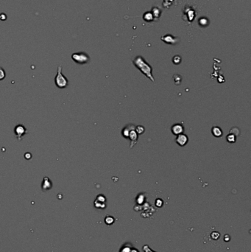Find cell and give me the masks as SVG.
<instances>
[{
	"label": "cell",
	"mask_w": 251,
	"mask_h": 252,
	"mask_svg": "<svg viewBox=\"0 0 251 252\" xmlns=\"http://www.w3.org/2000/svg\"><path fill=\"white\" fill-rule=\"evenodd\" d=\"M133 128H135V127L134 126H133V125H129V126H127L126 127H125V128H123V130L122 131V136L125 138H126V139H128V134H129L130 130L133 129Z\"/></svg>",
	"instance_id": "10"
},
{
	"label": "cell",
	"mask_w": 251,
	"mask_h": 252,
	"mask_svg": "<svg viewBox=\"0 0 251 252\" xmlns=\"http://www.w3.org/2000/svg\"><path fill=\"white\" fill-rule=\"evenodd\" d=\"M226 139L229 143H234L237 140V138H236V135H234L233 133H230L226 136Z\"/></svg>",
	"instance_id": "17"
},
{
	"label": "cell",
	"mask_w": 251,
	"mask_h": 252,
	"mask_svg": "<svg viewBox=\"0 0 251 252\" xmlns=\"http://www.w3.org/2000/svg\"><path fill=\"white\" fill-rule=\"evenodd\" d=\"M152 14H153V17L154 18H159L161 14V11L159 8H153V10H152Z\"/></svg>",
	"instance_id": "15"
},
{
	"label": "cell",
	"mask_w": 251,
	"mask_h": 252,
	"mask_svg": "<svg viewBox=\"0 0 251 252\" xmlns=\"http://www.w3.org/2000/svg\"><path fill=\"white\" fill-rule=\"evenodd\" d=\"M54 83H55L56 86L57 88L63 89L68 86L69 85V80L67 77L64 76L62 73V67L59 66L57 67V75L54 77Z\"/></svg>",
	"instance_id": "2"
},
{
	"label": "cell",
	"mask_w": 251,
	"mask_h": 252,
	"mask_svg": "<svg viewBox=\"0 0 251 252\" xmlns=\"http://www.w3.org/2000/svg\"><path fill=\"white\" fill-rule=\"evenodd\" d=\"M135 131L138 134H142L144 132V128L142 126H138L135 128Z\"/></svg>",
	"instance_id": "20"
},
{
	"label": "cell",
	"mask_w": 251,
	"mask_h": 252,
	"mask_svg": "<svg viewBox=\"0 0 251 252\" xmlns=\"http://www.w3.org/2000/svg\"><path fill=\"white\" fill-rule=\"evenodd\" d=\"M161 40H162L163 42L166 43V44L175 45V44H178V43L179 42L180 39H178V38L172 36L171 34H166V35L161 37Z\"/></svg>",
	"instance_id": "5"
},
{
	"label": "cell",
	"mask_w": 251,
	"mask_h": 252,
	"mask_svg": "<svg viewBox=\"0 0 251 252\" xmlns=\"http://www.w3.org/2000/svg\"><path fill=\"white\" fill-rule=\"evenodd\" d=\"M130 252H139L138 251V250L136 249V248H135L134 247H133V248H132V249H131V251Z\"/></svg>",
	"instance_id": "26"
},
{
	"label": "cell",
	"mask_w": 251,
	"mask_h": 252,
	"mask_svg": "<svg viewBox=\"0 0 251 252\" xmlns=\"http://www.w3.org/2000/svg\"><path fill=\"white\" fill-rule=\"evenodd\" d=\"M115 219L113 218L112 216H109V215H107L105 218V223L107 224V225H111L114 223Z\"/></svg>",
	"instance_id": "18"
},
{
	"label": "cell",
	"mask_w": 251,
	"mask_h": 252,
	"mask_svg": "<svg viewBox=\"0 0 251 252\" xmlns=\"http://www.w3.org/2000/svg\"><path fill=\"white\" fill-rule=\"evenodd\" d=\"M219 236H220V234L219 233V232H213L212 233H211V238L213 239V240H218V239H219Z\"/></svg>",
	"instance_id": "22"
},
{
	"label": "cell",
	"mask_w": 251,
	"mask_h": 252,
	"mask_svg": "<svg viewBox=\"0 0 251 252\" xmlns=\"http://www.w3.org/2000/svg\"><path fill=\"white\" fill-rule=\"evenodd\" d=\"M96 200L100 201H102V202H104V203H105V202H106V198H105L103 195H97Z\"/></svg>",
	"instance_id": "23"
},
{
	"label": "cell",
	"mask_w": 251,
	"mask_h": 252,
	"mask_svg": "<svg viewBox=\"0 0 251 252\" xmlns=\"http://www.w3.org/2000/svg\"><path fill=\"white\" fill-rule=\"evenodd\" d=\"M172 61L173 64H175V65H178V64L181 63V58L179 55H175V57H173Z\"/></svg>",
	"instance_id": "19"
},
{
	"label": "cell",
	"mask_w": 251,
	"mask_h": 252,
	"mask_svg": "<svg viewBox=\"0 0 251 252\" xmlns=\"http://www.w3.org/2000/svg\"><path fill=\"white\" fill-rule=\"evenodd\" d=\"M14 133L15 135H16V139L19 140V141H21V139H22V136L27 133V130L24 127V125L19 124L15 127Z\"/></svg>",
	"instance_id": "4"
},
{
	"label": "cell",
	"mask_w": 251,
	"mask_h": 252,
	"mask_svg": "<svg viewBox=\"0 0 251 252\" xmlns=\"http://www.w3.org/2000/svg\"><path fill=\"white\" fill-rule=\"evenodd\" d=\"M6 77V73L4 69L2 67H0V80H2L5 78Z\"/></svg>",
	"instance_id": "21"
},
{
	"label": "cell",
	"mask_w": 251,
	"mask_h": 252,
	"mask_svg": "<svg viewBox=\"0 0 251 252\" xmlns=\"http://www.w3.org/2000/svg\"><path fill=\"white\" fill-rule=\"evenodd\" d=\"M171 131L173 134L178 136V135L183 133V131H184V128H183V126H181V124H175L172 127Z\"/></svg>",
	"instance_id": "9"
},
{
	"label": "cell",
	"mask_w": 251,
	"mask_h": 252,
	"mask_svg": "<svg viewBox=\"0 0 251 252\" xmlns=\"http://www.w3.org/2000/svg\"><path fill=\"white\" fill-rule=\"evenodd\" d=\"M94 205L96 208L97 209H101V210H103V209H105L106 207V204L104 203V202L100 201L95 200V202H94Z\"/></svg>",
	"instance_id": "12"
},
{
	"label": "cell",
	"mask_w": 251,
	"mask_h": 252,
	"mask_svg": "<svg viewBox=\"0 0 251 252\" xmlns=\"http://www.w3.org/2000/svg\"><path fill=\"white\" fill-rule=\"evenodd\" d=\"M199 24L201 27H206L209 24V21L207 18L206 17H201L199 19Z\"/></svg>",
	"instance_id": "14"
},
{
	"label": "cell",
	"mask_w": 251,
	"mask_h": 252,
	"mask_svg": "<svg viewBox=\"0 0 251 252\" xmlns=\"http://www.w3.org/2000/svg\"><path fill=\"white\" fill-rule=\"evenodd\" d=\"M133 64H134V66L138 70L141 71L144 75H146L150 80L155 82L154 77L153 76V74H152V72H153L152 67L144 60L142 56L138 55L133 60Z\"/></svg>",
	"instance_id": "1"
},
{
	"label": "cell",
	"mask_w": 251,
	"mask_h": 252,
	"mask_svg": "<svg viewBox=\"0 0 251 252\" xmlns=\"http://www.w3.org/2000/svg\"><path fill=\"white\" fill-rule=\"evenodd\" d=\"M143 19L144 21H147V22H150V21H153V19H154V17H153V14H152L151 12H147V13H145L144 14Z\"/></svg>",
	"instance_id": "13"
},
{
	"label": "cell",
	"mask_w": 251,
	"mask_h": 252,
	"mask_svg": "<svg viewBox=\"0 0 251 252\" xmlns=\"http://www.w3.org/2000/svg\"><path fill=\"white\" fill-rule=\"evenodd\" d=\"M132 248H133V246L130 243H127L122 247L121 249H120V252H130Z\"/></svg>",
	"instance_id": "16"
},
{
	"label": "cell",
	"mask_w": 251,
	"mask_h": 252,
	"mask_svg": "<svg viewBox=\"0 0 251 252\" xmlns=\"http://www.w3.org/2000/svg\"><path fill=\"white\" fill-rule=\"evenodd\" d=\"M142 248H143V251L144 252H156V251H153V250H152L151 248H150L149 245H144L143 246Z\"/></svg>",
	"instance_id": "24"
},
{
	"label": "cell",
	"mask_w": 251,
	"mask_h": 252,
	"mask_svg": "<svg viewBox=\"0 0 251 252\" xmlns=\"http://www.w3.org/2000/svg\"><path fill=\"white\" fill-rule=\"evenodd\" d=\"M52 187V182L49 179V177H44L43 179L42 184H41V189L45 192V191L49 190Z\"/></svg>",
	"instance_id": "8"
},
{
	"label": "cell",
	"mask_w": 251,
	"mask_h": 252,
	"mask_svg": "<svg viewBox=\"0 0 251 252\" xmlns=\"http://www.w3.org/2000/svg\"><path fill=\"white\" fill-rule=\"evenodd\" d=\"M128 139H130V144H131L130 148H133L137 143V141H138V133L135 131V128L130 130L129 134H128Z\"/></svg>",
	"instance_id": "6"
},
{
	"label": "cell",
	"mask_w": 251,
	"mask_h": 252,
	"mask_svg": "<svg viewBox=\"0 0 251 252\" xmlns=\"http://www.w3.org/2000/svg\"><path fill=\"white\" fill-rule=\"evenodd\" d=\"M72 59L76 64H80V65L85 64L90 61V57L85 52H75L72 55Z\"/></svg>",
	"instance_id": "3"
},
{
	"label": "cell",
	"mask_w": 251,
	"mask_h": 252,
	"mask_svg": "<svg viewBox=\"0 0 251 252\" xmlns=\"http://www.w3.org/2000/svg\"><path fill=\"white\" fill-rule=\"evenodd\" d=\"M156 205L157 206V207H162V205H163V201H162L161 200V199H158V200H156Z\"/></svg>",
	"instance_id": "25"
},
{
	"label": "cell",
	"mask_w": 251,
	"mask_h": 252,
	"mask_svg": "<svg viewBox=\"0 0 251 252\" xmlns=\"http://www.w3.org/2000/svg\"><path fill=\"white\" fill-rule=\"evenodd\" d=\"M188 136H186V134H183V133H181V134H179L177 136L175 142L178 145L181 146V147H183V146L186 145L188 142Z\"/></svg>",
	"instance_id": "7"
},
{
	"label": "cell",
	"mask_w": 251,
	"mask_h": 252,
	"mask_svg": "<svg viewBox=\"0 0 251 252\" xmlns=\"http://www.w3.org/2000/svg\"><path fill=\"white\" fill-rule=\"evenodd\" d=\"M211 133L215 137H221L222 136V131L220 128L217 126H214L211 129Z\"/></svg>",
	"instance_id": "11"
}]
</instances>
